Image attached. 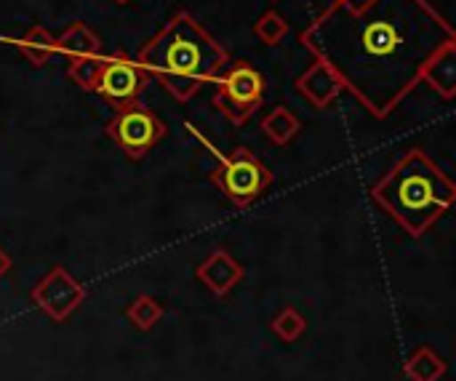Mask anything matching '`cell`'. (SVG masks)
Segmentation results:
<instances>
[{"instance_id": "cell-1", "label": "cell", "mask_w": 456, "mask_h": 381, "mask_svg": "<svg viewBox=\"0 0 456 381\" xmlns=\"http://www.w3.org/2000/svg\"><path fill=\"white\" fill-rule=\"evenodd\" d=\"M299 40L382 120L422 83L428 64L456 45V32L430 0H374L361 11L331 3Z\"/></svg>"}, {"instance_id": "cell-2", "label": "cell", "mask_w": 456, "mask_h": 381, "mask_svg": "<svg viewBox=\"0 0 456 381\" xmlns=\"http://www.w3.org/2000/svg\"><path fill=\"white\" fill-rule=\"evenodd\" d=\"M136 61L150 77H158L176 101H190L198 88L230 64V53L190 11H179L142 45Z\"/></svg>"}, {"instance_id": "cell-3", "label": "cell", "mask_w": 456, "mask_h": 381, "mask_svg": "<svg viewBox=\"0 0 456 381\" xmlns=\"http://www.w3.org/2000/svg\"><path fill=\"white\" fill-rule=\"evenodd\" d=\"M371 200L393 216L403 232L422 238L444 214L452 211L456 184L425 150L403 152L395 166L369 190Z\"/></svg>"}, {"instance_id": "cell-4", "label": "cell", "mask_w": 456, "mask_h": 381, "mask_svg": "<svg viewBox=\"0 0 456 381\" xmlns=\"http://www.w3.org/2000/svg\"><path fill=\"white\" fill-rule=\"evenodd\" d=\"M190 134L198 136L219 160V166L211 171V184L238 208L251 206L254 200H259L270 187H273V171L248 150V147H235L230 155H222L203 134L195 131L192 123H187Z\"/></svg>"}, {"instance_id": "cell-5", "label": "cell", "mask_w": 456, "mask_h": 381, "mask_svg": "<svg viewBox=\"0 0 456 381\" xmlns=\"http://www.w3.org/2000/svg\"><path fill=\"white\" fill-rule=\"evenodd\" d=\"M265 75L246 59H238L224 67L222 77L216 80L214 91V107L232 123V126H246L251 115L262 107L265 101Z\"/></svg>"}, {"instance_id": "cell-6", "label": "cell", "mask_w": 456, "mask_h": 381, "mask_svg": "<svg viewBox=\"0 0 456 381\" xmlns=\"http://www.w3.org/2000/svg\"><path fill=\"white\" fill-rule=\"evenodd\" d=\"M107 136L131 158L142 160L163 136H166V123L139 101L115 109V118L107 123Z\"/></svg>"}, {"instance_id": "cell-7", "label": "cell", "mask_w": 456, "mask_h": 381, "mask_svg": "<svg viewBox=\"0 0 456 381\" xmlns=\"http://www.w3.org/2000/svg\"><path fill=\"white\" fill-rule=\"evenodd\" d=\"M147 80L150 75L139 67V61H134L123 51H115L112 56L102 59V69H99L94 91L104 101H110L115 109H123L142 96Z\"/></svg>"}, {"instance_id": "cell-8", "label": "cell", "mask_w": 456, "mask_h": 381, "mask_svg": "<svg viewBox=\"0 0 456 381\" xmlns=\"http://www.w3.org/2000/svg\"><path fill=\"white\" fill-rule=\"evenodd\" d=\"M32 304L48 315L53 323H64L72 318V312L83 304L86 299V288L80 280H75L64 267H53L51 272H45L29 291Z\"/></svg>"}, {"instance_id": "cell-9", "label": "cell", "mask_w": 456, "mask_h": 381, "mask_svg": "<svg viewBox=\"0 0 456 381\" xmlns=\"http://www.w3.org/2000/svg\"><path fill=\"white\" fill-rule=\"evenodd\" d=\"M294 85H297L299 96L307 99L315 109L331 107V104L339 99V93L345 91L342 83H339V77L334 75V69H331L329 64L318 61V59L297 77Z\"/></svg>"}, {"instance_id": "cell-10", "label": "cell", "mask_w": 456, "mask_h": 381, "mask_svg": "<svg viewBox=\"0 0 456 381\" xmlns=\"http://www.w3.org/2000/svg\"><path fill=\"white\" fill-rule=\"evenodd\" d=\"M195 275L198 280L216 296V299H224L240 280H243V267L227 254V251H214L208 254L198 267H195Z\"/></svg>"}, {"instance_id": "cell-11", "label": "cell", "mask_w": 456, "mask_h": 381, "mask_svg": "<svg viewBox=\"0 0 456 381\" xmlns=\"http://www.w3.org/2000/svg\"><path fill=\"white\" fill-rule=\"evenodd\" d=\"M56 56H64L67 64L102 56V40L86 21H72L61 35H56Z\"/></svg>"}, {"instance_id": "cell-12", "label": "cell", "mask_w": 456, "mask_h": 381, "mask_svg": "<svg viewBox=\"0 0 456 381\" xmlns=\"http://www.w3.org/2000/svg\"><path fill=\"white\" fill-rule=\"evenodd\" d=\"M13 45L19 48V53H21L32 67H45V64H51V59L56 56V37H53L45 27H40V24H35V27H29L24 35H19V37L13 40Z\"/></svg>"}, {"instance_id": "cell-13", "label": "cell", "mask_w": 456, "mask_h": 381, "mask_svg": "<svg viewBox=\"0 0 456 381\" xmlns=\"http://www.w3.org/2000/svg\"><path fill=\"white\" fill-rule=\"evenodd\" d=\"M425 83L433 85V91H438L444 99H454L456 96V45L444 48L425 69L422 75Z\"/></svg>"}, {"instance_id": "cell-14", "label": "cell", "mask_w": 456, "mask_h": 381, "mask_svg": "<svg viewBox=\"0 0 456 381\" xmlns=\"http://www.w3.org/2000/svg\"><path fill=\"white\" fill-rule=\"evenodd\" d=\"M449 371V363L430 347H419L411 353V358L403 366V374L409 381H441Z\"/></svg>"}, {"instance_id": "cell-15", "label": "cell", "mask_w": 456, "mask_h": 381, "mask_svg": "<svg viewBox=\"0 0 456 381\" xmlns=\"http://www.w3.org/2000/svg\"><path fill=\"white\" fill-rule=\"evenodd\" d=\"M299 128H302V123L289 107H275L262 118V134L278 147L289 144L299 134Z\"/></svg>"}, {"instance_id": "cell-16", "label": "cell", "mask_w": 456, "mask_h": 381, "mask_svg": "<svg viewBox=\"0 0 456 381\" xmlns=\"http://www.w3.org/2000/svg\"><path fill=\"white\" fill-rule=\"evenodd\" d=\"M126 320H128L136 331L147 334V331H152V328L163 320V304H160L158 299H152L150 294H139V296L126 307Z\"/></svg>"}, {"instance_id": "cell-17", "label": "cell", "mask_w": 456, "mask_h": 381, "mask_svg": "<svg viewBox=\"0 0 456 381\" xmlns=\"http://www.w3.org/2000/svg\"><path fill=\"white\" fill-rule=\"evenodd\" d=\"M270 328H273V334H275L281 342L291 345V342H297V339H302V336H305V331H307V320H305V315H302L299 310L286 307V310H281V312L270 320Z\"/></svg>"}, {"instance_id": "cell-18", "label": "cell", "mask_w": 456, "mask_h": 381, "mask_svg": "<svg viewBox=\"0 0 456 381\" xmlns=\"http://www.w3.org/2000/svg\"><path fill=\"white\" fill-rule=\"evenodd\" d=\"M254 32H256V37H259L262 43H267V45H281L283 37L289 35V21H286L278 11H267V13H262V16L256 19Z\"/></svg>"}, {"instance_id": "cell-19", "label": "cell", "mask_w": 456, "mask_h": 381, "mask_svg": "<svg viewBox=\"0 0 456 381\" xmlns=\"http://www.w3.org/2000/svg\"><path fill=\"white\" fill-rule=\"evenodd\" d=\"M334 3H339V5H345L347 11H361V8H366V5H371L374 0H334Z\"/></svg>"}, {"instance_id": "cell-20", "label": "cell", "mask_w": 456, "mask_h": 381, "mask_svg": "<svg viewBox=\"0 0 456 381\" xmlns=\"http://www.w3.org/2000/svg\"><path fill=\"white\" fill-rule=\"evenodd\" d=\"M11 267H13V262H11L8 251H3V248H0V280L11 272Z\"/></svg>"}, {"instance_id": "cell-21", "label": "cell", "mask_w": 456, "mask_h": 381, "mask_svg": "<svg viewBox=\"0 0 456 381\" xmlns=\"http://www.w3.org/2000/svg\"><path fill=\"white\" fill-rule=\"evenodd\" d=\"M115 3H128V0H115Z\"/></svg>"}]
</instances>
